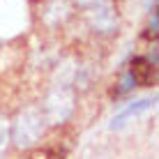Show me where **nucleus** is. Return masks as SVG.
I'll return each mask as SVG.
<instances>
[{"label":"nucleus","instance_id":"nucleus-9","mask_svg":"<svg viewBox=\"0 0 159 159\" xmlns=\"http://www.w3.org/2000/svg\"><path fill=\"white\" fill-rule=\"evenodd\" d=\"M76 2H79L81 7L90 9V7H97V5H104V2H108V0H76Z\"/></svg>","mask_w":159,"mask_h":159},{"label":"nucleus","instance_id":"nucleus-3","mask_svg":"<svg viewBox=\"0 0 159 159\" xmlns=\"http://www.w3.org/2000/svg\"><path fill=\"white\" fill-rule=\"evenodd\" d=\"M88 21H90V25H92L95 32L108 35V32H113L116 25H118V14L108 2H104V5H97V7L88 9Z\"/></svg>","mask_w":159,"mask_h":159},{"label":"nucleus","instance_id":"nucleus-6","mask_svg":"<svg viewBox=\"0 0 159 159\" xmlns=\"http://www.w3.org/2000/svg\"><path fill=\"white\" fill-rule=\"evenodd\" d=\"M9 145H12V136H9V120L0 116V159L7 155Z\"/></svg>","mask_w":159,"mask_h":159},{"label":"nucleus","instance_id":"nucleus-8","mask_svg":"<svg viewBox=\"0 0 159 159\" xmlns=\"http://www.w3.org/2000/svg\"><path fill=\"white\" fill-rule=\"evenodd\" d=\"M150 32L148 35L150 37H157V30H159V19H157V9H152V16H150V28H148Z\"/></svg>","mask_w":159,"mask_h":159},{"label":"nucleus","instance_id":"nucleus-2","mask_svg":"<svg viewBox=\"0 0 159 159\" xmlns=\"http://www.w3.org/2000/svg\"><path fill=\"white\" fill-rule=\"evenodd\" d=\"M76 95L69 83H56L42 104V116L48 125H65L74 113Z\"/></svg>","mask_w":159,"mask_h":159},{"label":"nucleus","instance_id":"nucleus-5","mask_svg":"<svg viewBox=\"0 0 159 159\" xmlns=\"http://www.w3.org/2000/svg\"><path fill=\"white\" fill-rule=\"evenodd\" d=\"M155 69L150 62H148V58H134L129 62V69L127 72L131 74V79L136 81V85H150L152 81H155Z\"/></svg>","mask_w":159,"mask_h":159},{"label":"nucleus","instance_id":"nucleus-7","mask_svg":"<svg viewBox=\"0 0 159 159\" xmlns=\"http://www.w3.org/2000/svg\"><path fill=\"white\" fill-rule=\"evenodd\" d=\"M136 88V81L131 79L129 72H125L122 76H120V83H118V95H125V92H131Z\"/></svg>","mask_w":159,"mask_h":159},{"label":"nucleus","instance_id":"nucleus-1","mask_svg":"<svg viewBox=\"0 0 159 159\" xmlns=\"http://www.w3.org/2000/svg\"><path fill=\"white\" fill-rule=\"evenodd\" d=\"M46 129V120L42 116V108L37 106H25L16 113L9 136H12V145L19 150H30L32 145L39 143Z\"/></svg>","mask_w":159,"mask_h":159},{"label":"nucleus","instance_id":"nucleus-4","mask_svg":"<svg viewBox=\"0 0 159 159\" xmlns=\"http://www.w3.org/2000/svg\"><path fill=\"white\" fill-rule=\"evenodd\" d=\"M152 106H155V99H150V97L131 102L129 106H125L122 111L118 113V116H113V120H111V129H122L125 125H127V120L141 116V113H145V111H150Z\"/></svg>","mask_w":159,"mask_h":159}]
</instances>
